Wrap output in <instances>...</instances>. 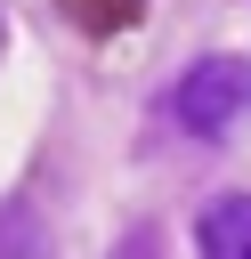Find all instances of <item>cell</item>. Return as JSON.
Here are the masks:
<instances>
[{
	"instance_id": "cell-1",
	"label": "cell",
	"mask_w": 251,
	"mask_h": 259,
	"mask_svg": "<svg viewBox=\"0 0 251 259\" xmlns=\"http://www.w3.org/2000/svg\"><path fill=\"white\" fill-rule=\"evenodd\" d=\"M170 113L194 138H227L251 113V57H194L178 73V89H170Z\"/></svg>"
},
{
	"instance_id": "cell-2",
	"label": "cell",
	"mask_w": 251,
	"mask_h": 259,
	"mask_svg": "<svg viewBox=\"0 0 251 259\" xmlns=\"http://www.w3.org/2000/svg\"><path fill=\"white\" fill-rule=\"evenodd\" d=\"M194 251L202 259H251V194H219L194 219Z\"/></svg>"
},
{
	"instance_id": "cell-3",
	"label": "cell",
	"mask_w": 251,
	"mask_h": 259,
	"mask_svg": "<svg viewBox=\"0 0 251 259\" xmlns=\"http://www.w3.org/2000/svg\"><path fill=\"white\" fill-rule=\"evenodd\" d=\"M0 259H57V251H49V227H40V210H32L24 194L0 202Z\"/></svg>"
},
{
	"instance_id": "cell-4",
	"label": "cell",
	"mask_w": 251,
	"mask_h": 259,
	"mask_svg": "<svg viewBox=\"0 0 251 259\" xmlns=\"http://www.w3.org/2000/svg\"><path fill=\"white\" fill-rule=\"evenodd\" d=\"M113 259H162V227H146V219H138V227L113 243Z\"/></svg>"
}]
</instances>
